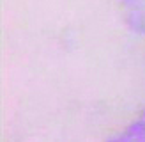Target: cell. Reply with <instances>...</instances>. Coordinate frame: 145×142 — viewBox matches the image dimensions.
Instances as JSON below:
<instances>
[{"instance_id":"cell-1","label":"cell","mask_w":145,"mask_h":142,"mask_svg":"<svg viewBox=\"0 0 145 142\" xmlns=\"http://www.w3.org/2000/svg\"><path fill=\"white\" fill-rule=\"evenodd\" d=\"M119 142H145V119L136 126H133V130H129L124 135V139Z\"/></svg>"}]
</instances>
